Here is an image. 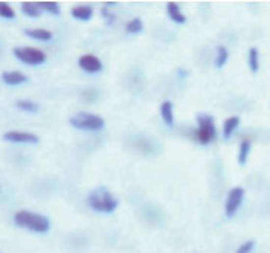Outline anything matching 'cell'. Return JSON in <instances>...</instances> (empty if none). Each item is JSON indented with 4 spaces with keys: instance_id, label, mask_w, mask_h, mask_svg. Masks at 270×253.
<instances>
[{
    "instance_id": "obj_1",
    "label": "cell",
    "mask_w": 270,
    "mask_h": 253,
    "mask_svg": "<svg viewBox=\"0 0 270 253\" xmlns=\"http://www.w3.org/2000/svg\"><path fill=\"white\" fill-rule=\"evenodd\" d=\"M87 204L95 212L101 214H111L115 212L119 206V200L106 188H96L89 192Z\"/></svg>"
},
{
    "instance_id": "obj_2",
    "label": "cell",
    "mask_w": 270,
    "mask_h": 253,
    "mask_svg": "<svg viewBox=\"0 0 270 253\" xmlns=\"http://www.w3.org/2000/svg\"><path fill=\"white\" fill-rule=\"evenodd\" d=\"M14 223H16V226L35 233H46L51 229V221L48 217L31 212V210H19V212H16Z\"/></svg>"
},
{
    "instance_id": "obj_3",
    "label": "cell",
    "mask_w": 270,
    "mask_h": 253,
    "mask_svg": "<svg viewBox=\"0 0 270 253\" xmlns=\"http://www.w3.org/2000/svg\"><path fill=\"white\" fill-rule=\"evenodd\" d=\"M197 140L202 145H209L217 139V125L216 121L209 113H198L197 115Z\"/></svg>"
},
{
    "instance_id": "obj_4",
    "label": "cell",
    "mask_w": 270,
    "mask_h": 253,
    "mask_svg": "<svg viewBox=\"0 0 270 253\" xmlns=\"http://www.w3.org/2000/svg\"><path fill=\"white\" fill-rule=\"evenodd\" d=\"M69 124L77 130H84V131H99L106 126V121L93 113H77L69 119Z\"/></svg>"
},
{
    "instance_id": "obj_5",
    "label": "cell",
    "mask_w": 270,
    "mask_h": 253,
    "mask_svg": "<svg viewBox=\"0 0 270 253\" xmlns=\"http://www.w3.org/2000/svg\"><path fill=\"white\" fill-rule=\"evenodd\" d=\"M12 52L17 60L29 66H40L46 61V53L35 48H14Z\"/></svg>"
},
{
    "instance_id": "obj_6",
    "label": "cell",
    "mask_w": 270,
    "mask_h": 253,
    "mask_svg": "<svg viewBox=\"0 0 270 253\" xmlns=\"http://www.w3.org/2000/svg\"><path fill=\"white\" fill-rule=\"evenodd\" d=\"M243 200H244V188L235 186L229 191L224 204V214L227 218H232L238 212V209L243 204Z\"/></svg>"
},
{
    "instance_id": "obj_7",
    "label": "cell",
    "mask_w": 270,
    "mask_h": 253,
    "mask_svg": "<svg viewBox=\"0 0 270 253\" xmlns=\"http://www.w3.org/2000/svg\"><path fill=\"white\" fill-rule=\"evenodd\" d=\"M80 67L87 74H98L103 70V61L93 53H84L78 60Z\"/></svg>"
},
{
    "instance_id": "obj_8",
    "label": "cell",
    "mask_w": 270,
    "mask_h": 253,
    "mask_svg": "<svg viewBox=\"0 0 270 253\" xmlns=\"http://www.w3.org/2000/svg\"><path fill=\"white\" fill-rule=\"evenodd\" d=\"M3 139L8 142H16V144H38L40 137L34 133H26V131H8L3 134Z\"/></svg>"
},
{
    "instance_id": "obj_9",
    "label": "cell",
    "mask_w": 270,
    "mask_h": 253,
    "mask_svg": "<svg viewBox=\"0 0 270 253\" xmlns=\"http://www.w3.org/2000/svg\"><path fill=\"white\" fill-rule=\"evenodd\" d=\"M166 14H168V17L171 19L174 23H179V25H183V23H187V16L182 12L179 3L176 2H168L166 5Z\"/></svg>"
},
{
    "instance_id": "obj_10",
    "label": "cell",
    "mask_w": 270,
    "mask_h": 253,
    "mask_svg": "<svg viewBox=\"0 0 270 253\" xmlns=\"http://www.w3.org/2000/svg\"><path fill=\"white\" fill-rule=\"evenodd\" d=\"M2 79L8 86H19V84H25L27 82V76L22 72H17V70H11V72H3L2 74Z\"/></svg>"
},
{
    "instance_id": "obj_11",
    "label": "cell",
    "mask_w": 270,
    "mask_h": 253,
    "mask_svg": "<svg viewBox=\"0 0 270 253\" xmlns=\"http://www.w3.org/2000/svg\"><path fill=\"white\" fill-rule=\"evenodd\" d=\"M72 14V17L77 19V20H82V22H87L93 17V8L89 6V5H80V6H75L70 11Z\"/></svg>"
},
{
    "instance_id": "obj_12",
    "label": "cell",
    "mask_w": 270,
    "mask_h": 253,
    "mask_svg": "<svg viewBox=\"0 0 270 253\" xmlns=\"http://www.w3.org/2000/svg\"><path fill=\"white\" fill-rule=\"evenodd\" d=\"M161 116L165 122V125L173 126L174 125V107L171 101H163L161 105Z\"/></svg>"
},
{
    "instance_id": "obj_13",
    "label": "cell",
    "mask_w": 270,
    "mask_h": 253,
    "mask_svg": "<svg viewBox=\"0 0 270 253\" xmlns=\"http://www.w3.org/2000/svg\"><path fill=\"white\" fill-rule=\"evenodd\" d=\"M240 122H241V119L238 116H229L224 121V124H223V137L226 140L235 133V130L240 126Z\"/></svg>"
},
{
    "instance_id": "obj_14",
    "label": "cell",
    "mask_w": 270,
    "mask_h": 253,
    "mask_svg": "<svg viewBox=\"0 0 270 253\" xmlns=\"http://www.w3.org/2000/svg\"><path fill=\"white\" fill-rule=\"evenodd\" d=\"M247 64L252 74H257L260 70V51L257 48H250L247 55Z\"/></svg>"
},
{
    "instance_id": "obj_15",
    "label": "cell",
    "mask_w": 270,
    "mask_h": 253,
    "mask_svg": "<svg viewBox=\"0 0 270 253\" xmlns=\"http://www.w3.org/2000/svg\"><path fill=\"white\" fill-rule=\"evenodd\" d=\"M250 148H252V140H250V139L241 140L240 150H238V163H240V165H246V162H247V159H249Z\"/></svg>"
},
{
    "instance_id": "obj_16",
    "label": "cell",
    "mask_w": 270,
    "mask_h": 253,
    "mask_svg": "<svg viewBox=\"0 0 270 253\" xmlns=\"http://www.w3.org/2000/svg\"><path fill=\"white\" fill-rule=\"evenodd\" d=\"M25 35L31 37L34 40H38V41H49V40H52V32L48 31V29H26Z\"/></svg>"
},
{
    "instance_id": "obj_17",
    "label": "cell",
    "mask_w": 270,
    "mask_h": 253,
    "mask_svg": "<svg viewBox=\"0 0 270 253\" xmlns=\"http://www.w3.org/2000/svg\"><path fill=\"white\" fill-rule=\"evenodd\" d=\"M22 11L23 14H26V16H29V17H40V14H41V9L37 2H23Z\"/></svg>"
},
{
    "instance_id": "obj_18",
    "label": "cell",
    "mask_w": 270,
    "mask_h": 253,
    "mask_svg": "<svg viewBox=\"0 0 270 253\" xmlns=\"http://www.w3.org/2000/svg\"><path fill=\"white\" fill-rule=\"evenodd\" d=\"M16 107L22 111H27V113H37L38 111V104L34 101H27V100H20L16 102Z\"/></svg>"
},
{
    "instance_id": "obj_19",
    "label": "cell",
    "mask_w": 270,
    "mask_h": 253,
    "mask_svg": "<svg viewBox=\"0 0 270 253\" xmlns=\"http://www.w3.org/2000/svg\"><path fill=\"white\" fill-rule=\"evenodd\" d=\"M227 60H229V51H227L224 46H218L217 49V57H216V67L217 69H221Z\"/></svg>"
},
{
    "instance_id": "obj_20",
    "label": "cell",
    "mask_w": 270,
    "mask_h": 253,
    "mask_svg": "<svg viewBox=\"0 0 270 253\" xmlns=\"http://www.w3.org/2000/svg\"><path fill=\"white\" fill-rule=\"evenodd\" d=\"M142 29H144V23H142V20L139 17L132 19L129 23H127V26H125V31L129 32V34H139Z\"/></svg>"
},
{
    "instance_id": "obj_21",
    "label": "cell",
    "mask_w": 270,
    "mask_h": 253,
    "mask_svg": "<svg viewBox=\"0 0 270 253\" xmlns=\"http://www.w3.org/2000/svg\"><path fill=\"white\" fill-rule=\"evenodd\" d=\"M0 17L12 20L16 19V11L12 9V6L6 2H0Z\"/></svg>"
},
{
    "instance_id": "obj_22",
    "label": "cell",
    "mask_w": 270,
    "mask_h": 253,
    "mask_svg": "<svg viewBox=\"0 0 270 253\" xmlns=\"http://www.w3.org/2000/svg\"><path fill=\"white\" fill-rule=\"evenodd\" d=\"M41 11H48L54 16H58L60 14V5L56 2H37Z\"/></svg>"
},
{
    "instance_id": "obj_23",
    "label": "cell",
    "mask_w": 270,
    "mask_h": 253,
    "mask_svg": "<svg viewBox=\"0 0 270 253\" xmlns=\"http://www.w3.org/2000/svg\"><path fill=\"white\" fill-rule=\"evenodd\" d=\"M253 249H255V241H246L235 250V253H252Z\"/></svg>"
},
{
    "instance_id": "obj_24",
    "label": "cell",
    "mask_w": 270,
    "mask_h": 253,
    "mask_svg": "<svg viewBox=\"0 0 270 253\" xmlns=\"http://www.w3.org/2000/svg\"><path fill=\"white\" fill-rule=\"evenodd\" d=\"M103 16H104V19H108V22H113L115 20V14H111L107 8H103Z\"/></svg>"
}]
</instances>
